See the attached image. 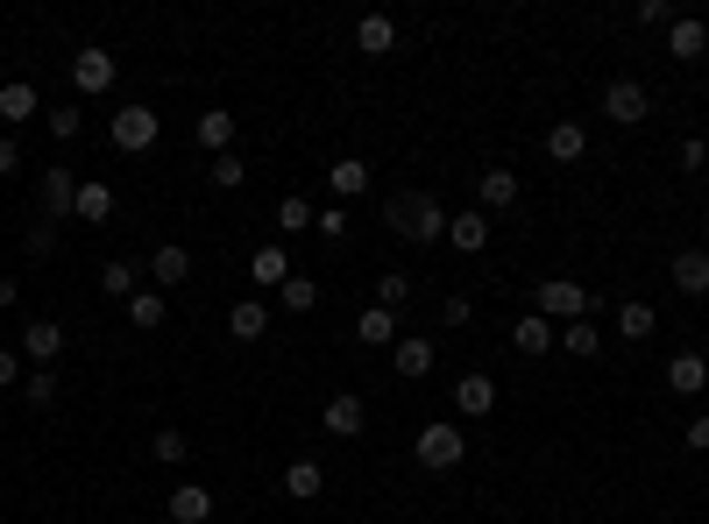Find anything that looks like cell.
Instances as JSON below:
<instances>
[{"label": "cell", "instance_id": "obj_1", "mask_svg": "<svg viewBox=\"0 0 709 524\" xmlns=\"http://www.w3.org/2000/svg\"><path fill=\"white\" fill-rule=\"evenodd\" d=\"M383 227H391L397 241H447V206L433 199V191H397V199H383Z\"/></svg>", "mask_w": 709, "mask_h": 524}, {"label": "cell", "instance_id": "obj_2", "mask_svg": "<svg viewBox=\"0 0 709 524\" xmlns=\"http://www.w3.org/2000/svg\"><path fill=\"white\" fill-rule=\"evenodd\" d=\"M412 461H418V468H433V475L462 468V461H469V439H462V425H454V418H433V425H418V439H412Z\"/></svg>", "mask_w": 709, "mask_h": 524}, {"label": "cell", "instance_id": "obj_3", "mask_svg": "<svg viewBox=\"0 0 709 524\" xmlns=\"http://www.w3.org/2000/svg\"><path fill=\"white\" fill-rule=\"evenodd\" d=\"M532 305H540V319H597V290H589V284H568V277H546L540 290H532Z\"/></svg>", "mask_w": 709, "mask_h": 524}, {"label": "cell", "instance_id": "obj_4", "mask_svg": "<svg viewBox=\"0 0 709 524\" xmlns=\"http://www.w3.org/2000/svg\"><path fill=\"white\" fill-rule=\"evenodd\" d=\"M157 135H164V121H157V107H121L107 121V142L114 149H128V157H142V149H157Z\"/></svg>", "mask_w": 709, "mask_h": 524}, {"label": "cell", "instance_id": "obj_5", "mask_svg": "<svg viewBox=\"0 0 709 524\" xmlns=\"http://www.w3.org/2000/svg\"><path fill=\"white\" fill-rule=\"evenodd\" d=\"M603 113H610L618 128H639L646 113H653V92H646L639 79H610V86H603Z\"/></svg>", "mask_w": 709, "mask_h": 524}, {"label": "cell", "instance_id": "obj_6", "mask_svg": "<svg viewBox=\"0 0 709 524\" xmlns=\"http://www.w3.org/2000/svg\"><path fill=\"white\" fill-rule=\"evenodd\" d=\"M36 199H43V220H71V206H79V178H71L65 164H50L43 178H36Z\"/></svg>", "mask_w": 709, "mask_h": 524}, {"label": "cell", "instance_id": "obj_7", "mask_svg": "<svg viewBox=\"0 0 709 524\" xmlns=\"http://www.w3.org/2000/svg\"><path fill=\"white\" fill-rule=\"evenodd\" d=\"M71 86H79L86 100H92V92H107L114 86V50H100V43L71 50Z\"/></svg>", "mask_w": 709, "mask_h": 524}, {"label": "cell", "instance_id": "obj_8", "mask_svg": "<svg viewBox=\"0 0 709 524\" xmlns=\"http://www.w3.org/2000/svg\"><path fill=\"white\" fill-rule=\"evenodd\" d=\"M475 191H483V212H504V206L525 199V178L504 170V164H490V170H475Z\"/></svg>", "mask_w": 709, "mask_h": 524}, {"label": "cell", "instance_id": "obj_9", "mask_svg": "<svg viewBox=\"0 0 709 524\" xmlns=\"http://www.w3.org/2000/svg\"><path fill=\"white\" fill-rule=\"evenodd\" d=\"M667 390H674V397H702V390H709V355L681 347V355L667 362Z\"/></svg>", "mask_w": 709, "mask_h": 524}, {"label": "cell", "instance_id": "obj_10", "mask_svg": "<svg viewBox=\"0 0 709 524\" xmlns=\"http://www.w3.org/2000/svg\"><path fill=\"white\" fill-rule=\"evenodd\" d=\"M14 347H22V355H29L36 368H50L57 355H65V326H57V319H29V326H22V340H14Z\"/></svg>", "mask_w": 709, "mask_h": 524}, {"label": "cell", "instance_id": "obj_11", "mask_svg": "<svg viewBox=\"0 0 709 524\" xmlns=\"http://www.w3.org/2000/svg\"><path fill=\"white\" fill-rule=\"evenodd\" d=\"M454 412H462V418H490L496 412V383L483 376V368H469V376L454 383Z\"/></svg>", "mask_w": 709, "mask_h": 524}, {"label": "cell", "instance_id": "obj_12", "mask_svg": "<svg viewBox=\"0 0 709 524\" xmlns=\"http://www.w3.org/2000/svg\"><path fill=\"white\" fill-rule=\"evenodd\" d=\"M164 511H170V524H206V517H214V490H199V482H178Z\"/></svg>", "mask_w": 709, "mask_h": 524}, {"label": "cell", "instance_id": "obj_13", "mask_svg": "<svg viewBox=\"0 0 709 524\" xmlns=\"http://www.w3.org/2000/svg\"><path fill=\"white\" fill-rule=\"evenodd\" d=\"M319 490H327V468H319L313 454H298L292 468H284V496H292V503H319Z\"/></svg>", "mask_w": 709, "mask_h": 524}, {"label": "cell", "instance_id": "obj_14", "mask_svg": "<svg viewBox=\"0 0 709 524\" xmlns=\"http://www.w3.org/2000/svg\"><path fill=\"white\" fill-rule=\"evenodd\" d=\"M702 50H709V29L696 22V14H674V22H667V57H681V65H696Z\"/></svg>", "mask_w": 709, "mask_h": 524}, {"label": "cell", "instance_id": "obj_15", "mask_svg": "<svg viewBox=\"0 0 709 524\" xmlns=\"http://www.w3.org/2000/svg\"><path fill=\"white\" fill-rule=\"evenodd\" d=\"M227 334H235V340H263V334H270V305H263V298H235V305H227Z\"/></svg>", "mask_w": 709, "mask_h": 524}, {"label": "cell", "instance_id": "obj_16", "mask_svg": "<svg viewBox=\"0 0 709 524\" xmlns=\"http://www.w3.org/2000/svg\"><path fill=\"white\" fill-rule=\"evenodd\" d=\"M447 241L462 248V256H483L490 248V212H447Z\"/></svg>", "mask_w": 709, "mask_h": 524}, {"label": "cell", "instance_id": "obj_17", "mask_svg": "<svg viewBox=\"0 0 709 524\" xmlns=\"http://www.w3.org/2000/svg\"><path fill=\"white\" fill-rule=\"evenodd\" d=\"M553 347L574 355V362H597V355H603V334H597V319H568L561 334H553Z\"/></svg>", "mask_w": 709, "mask_h": 524}, {"label": "cell", "instance_id": "obj_18", "mask_svg": "<svg viewBox=\"0 0 709 524\" xmlns=\"http://www.w3.org/2000/svg\"><path fill=\"white\" fill-rule=\"evenodd\" d=\"M546 157H553V164H582V157H589V128H582V121H553V128H546Z\"/></svg>", "mask_w": 709, "mask_h": 524}, {"label": "cell", "instance_id": "obj_19", "mask_svg": "<svg viewBox=\"0 0 709 524\" xmlns=\"http://www.w3.org/2000/svg\"><path fill=\"white\" fill-rule=\"evenodd\" d=\"M36 113H43V100H36V86H29V79H8V86H0V121H8V128L36 121Z\"/></svg>", "mask_w": 709, "mask_h": 524}, {"label": "cell", "instance_id": "obj_20", "mask_svg": "<svg viewBox=\"0 0 709 524\" xmlns=\"http://www.w3.org/2000/svg\"><path fill=\"white\" fill-rule=\"evenodd\" d=\"M391 368H397V376H405V383H418V376H433V340H405V334H397V347H391Z\"/></svg>", "mask_w": 709, "mask_h": 524}, {"label": "cell", "instance_id": "obj_21", "mask_svg": "<svg viewBox=\"0 0 709 524\" xmlns=\"http://www.w3.org/2000/svg\"><path fill=\"white\" fill-rule=\"evenodd\" d=\"M327 191H334V206H341V199H362V191H370V164H362V157L327 164Z\"/></svg>", "mask_w": 709, "mask_h": 524}, {"label": "cell", "instance_id": "obj_22", "mask_svg": "<svg viewBox=\"0 0 709 524\" xmlns=\"http://www.w3.org/2000/svg\"><path fill=\"white\" fill-rule=\"evenodd\" d=\"M674 290L709 298V248H681V256H674Z\"/></svg>", "mask_w": 709, "mask_h": 524}, {"label": "cell", "instance_id": "obj_23", "mask_svg": "<svg viewBox=\"0 0 709 524\" xmlns=\"http://www.w3.org/2000/svg\"><path fill=\"white\" fill-rule=\"evenodd\" d=\"M391 43H397V22H391V14H362V22H355V50H362V57H391Z\"/></svg>", "mask_w": 709, "mask_h": 524}, {"label": "cell", "instance_id": "obj_24", "mask_svg": "<svg viewBox=\"0 0 709 524\" xmlns=\"http://www.w3.org/2000/svg\"><path fill=\"white\" fill-rule=\"evenodd\" d=\"M71 220H86V227H107L114 220V185H79V206H71Z\"/></svg>", "mask_w": 709, "mask_h": 524}, {"label": "cell", "instance_id": "obj_25", "mask_svg": "<svg viewBox=\"0 0 709 524\" xmlns=\"http://www.w3.org/2000/svg\"><path fill=\"white\" fill-rule=\"evenodd\" d=\"M319 418H327V433H334V439H355L362 425H370V412H362V397H327V412H319Z\"/></svg>", "mask_w": 709, "mask_h": 524}, {"label": "cell", "instance_id": "obj_26", "mask_svg": "<svg viewBox=\"0 0 709 524\" xmlns=\"http://www.w3.org/2000/svg\"><path fill=\"white\" fill-rule=\"evenodd\" d=\"M553 334H561V326H553V319L525 313L519 326H511V347H519V355H546V347H553Z\"/></svg>", "mask_w": 709, "mask_h": 524}, {"label": "cell", "instance_id": "obj_27", "mask_svg": "<svg viewBox=\"0 0 709 524\" xmlns=\"http://www.w3.org/2000/svg\"><path fill=\"white\" fill-rule=\"evenodd\" d=\"M355 340H362V347H397V313H383V305H370V313L355 319Z\"/></svg>", "mask_w": 709, "mask_h": 524}, {"label": "cell", "instance_id": "obj_28", "mask_svg": "<svg viewBox=\"0 0 709 524\" xmlns=\"http://www.w3.org/2000/svg\"><path fill=\"white\" fill-rule=\"evenodd\" d=\"M199 142L214 149V157H227V149H235V113H227V107H206V113H199Z\"/></svg>", "mask_w": 709, "mask_h": 524}, {"label": "cell", "instance_id": "obj_29", "mask_svg": "<svg viewBox=\"0 0 709 524\" xmlns=\"http://www.w3.org/2000/svg\"><path fill=\"white\" fill-rule=\"evenodd\" d=\"M164 319H170L164 290H136V298H128V326H136V334H157Z\"/></svg>", "mask_w": 709, "mask_h": 524}, {"label": "cell", "instance_id": "obj_30", "mask_svg": "<svg viewBox=\"0 0 709 524\" xmlns=\"http://www.w3.org/2000/svg\"><path fill=\"white\" fill-rule=\"evenodd\" d=\"M149 277H157V284H185V277H191V248H178V241H164L157 256H149Z\"/></svg>", "mask_w": 709, "mask_h": 524}, {"label": "cell", "instance_id": "obj_31", "mask_svg": "<svg viewBox=\"0 0 709 524\" xmlns=\"http://www.w3.org/2000/svg\"><path fill=\"white\" fill-rule=\"evenodd\" d=\"M653 326H660V313H653L646 298H624V305H618V334H624V340H646Z\"/></svg>", "mask_w": 709, "mask_h": 524}, {"label": "cell", "instance_id": "obj_32", "mask_svg": "<svg viewBox=\"0 0 709 524\" xmlns=\"http://www.w3.org/2000/svg\"><path fill=\"white\" fill-rule=\"evenodd\" d=\"M277 305H284V313H313V305H319V284H313V277H298V269H292V277L277 284Z\"/></svg>", "mask_w": 709, "mask_h": 524}, {"label": "cell", "instance_id": "obj_33", "mask_svg": "<svg viewBox=\"0 0 709 524\" xmlns=\"http://www.w3.org/2000/svg\"><path fill=\"white\" fill-rule=\"evenodd\" d=\"M100 290H107L114 305H128V298H136V290H142V277H136V263H107V269H100Z\"/></svg>", "mask_w": 709, "mask_h": 524}, {"label": "cell", "instance_id": "obj_34", "mask_svg": "<svg viewBox=\"0 0 709 524\" xmlns=\"http://www.w3.org/2000/svg\"><path fill=\"white\" fill-rule=\"evenodd\" d=\"M248 277H256V284H284V277H292L284 248H277V241H270V248H256V256H248Z\"/></svg>", "mask_w": 709, "mask_h": 524}, {"label": "cell", "instance_id": "obj_35", "mask_svg": "<svg viewBox=\"0 0 709 524\" xmlns=\"http://www.w3.org/2000/svg\"><path fill=\"white\" fill-rule=\"evenodd\" d=\"M22 404H29V412H50V404H57V368H36V376H22Z\"/></svg>", "mask_w": 709, "mask_h": 524}, {"label": "cell", "instance_id": "obj_36", "mask_svg": "<svg viewBox=\"0 0 709 524\" xmlns=\"http://www.w3.org/2000/svg\"><path fill=\"white\" fill-rule=\"evenodd\" d=\"M277 227H284V235H305V227H313V199H305V191L277 199Z\"/></svg>", "mask_w": 709, "mask_h": 524}, {"label": "cell", "instance_id": "obj_37", "mask_svg": "<svg viewBox=\"0 0 709 524\" xmlns=\"http://www.w3.org/2000/svg\"><path fill=\"white\" fill-rule=\"evenodd\" d=\"M206 178H214V191H242V178H248V170H242V149L214 157V164H206Z\"/></svg>", "mask_w": 709, "mask_h": 524}, {"label": "cell", "instance_id": "obj_38", "mask_svg": "<svg viewBox=\"0 0 709 524\" xmlns=\"http://www.w3.org/2000/svg\"><path fill=\"white\" fill-rule=\"evenodd\" d=\"M405 298H412V277H405V269H383V277H376V305H383V313H397Z\"/></svg>", "mask_w": 709, "mask_h": 524}, {"label": "cell", "instance_id": "obj_39", "mask_svg": "<svg viewBox=\"0 0 709 524\" xmlns=\"http://www.w3.org/2000/svg\"><path fill=\"white\" fill-rule=\"evenodd\" d=\"M185 454H191V446H185V433H178V425H164V433L149 439V461H164V468H178Z\"/></svg>", "mask_w": 709, "mask_h": 524}, {"label": "cell", "instance_id": "obj_40", "mask_svg": "<svg viewBox=\"0 0 709 524\" xmlns=\"http://www.w3.org/2000/svg\"><path fill=\"white\" fill-rule=\"evenodd\" d=\"M43 121H50V135H57V142H71V135L86 128V113H79V107H57V113H43Z\"/></svg>", "mask_w": 709, "mask_h": 524}, {"label": "cell", "instance_id": "obj_41", "mask_svg": "<svg viewBox=\"0 0 709 524\" xmlns=\"http://www.w3.org/2000/svg\"><path fill=\"white\" fill-rule=\"evenodd\" d=\"M313 227H319L327 241H341V235H348V206H327V212H313Z\"/></svg>", "mask_w": 709, "mask_h": 524}, {"label": "cell", "instance_id": "obj_42", "mask_svg": "<svg viewBox=\"0 0 709 524\" xmlns=\"http://www.w3.org/2000/svg\"><path fill=\"white\" fill-rule=\"evenodd\" d=\"M440 319H447V326H469V319H475V298H462V290H454V298H440Z\"/></svg>", "mask_w": 709, "mask_h": 524}, {"label": "cell", "instance_id": "obj_43", "mask_svg": "<svg viewBox=\"0 0 709 524\" xmlns=\"http://www.w3.org/2000/svg\"><path fill=\"white\" fill-rule=\"evenodd\" d=\"M681 170H709V142H702V135H688V142H681Z\"/></svg>", "mask_w": 709, "mask_h": 524}, {"label": "cell", "instance_id": "obj_44", "mask_svg": "<svg viewBox=\"0 0 709 524\" xmlns=\"http://www.w3.org/2000/svg\"><path fill=\"white\" fill-rule=\"evenodd\" d=\"M14 376H22V347H0V390H14Z\"/></svg>", "mask_w": 709, "mask_h": 524}, {"label": "cell", "instance_id": "obj_45", "mask_svg": "<svg viewBox=\"0 0 709 524\" xmlns=\"http://www.w3.org/2000/svg\"><path fill=\"white\" fill-rule=\"evenodd\" d=\"M14 170H22V142H14V135H0V178H14Z\"/></svg>", "mask_w": 709, "mask_h": 524}, {"label": "cell", "instance_id": "obj_46", "mask_svg": "<svg viewBox=\"0 0 709 524\" xmlns=\"http://www.w3.org/2000/svg\"><path fill=\"white\" fill-rule=\"evenodd\" d=\"M688 454H709V418H688Z\"/></svg>", "mask_w": 709, "mask_h": 524}, {"label": "cell", "instance_id": "obj_47", "mask_svg": "<svg viewBox=\"0 0 709 524\" xmlns=\"http://www.w3.org/2000/svg\"><path fill=\"white\" fill-rule=\"evenodd\" d=\"M50 248H57V235H50V220H43V227H29V256H50Z\"/></svg>", "mask_w": 709, "mask_h": 524}, {"label": "cell", "instance_id": "obj_48", "mask_svg": "<svg viewBox=\"0 0 709 524\" xmlns=\"http://www.w3.org/2000/svg\"><path fill=\"white\" fill-rule=\"evenodd\" d=\"M14 290H22V284H14V277H0V313H8V305H14Z\"/></svg>", "mask_w": 709, "mask_h": 524}]
</instances>
